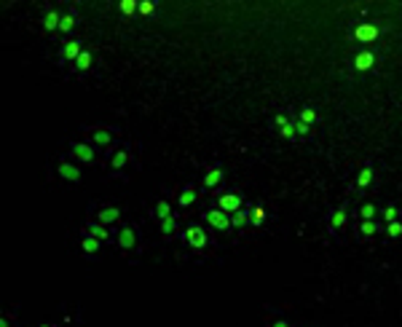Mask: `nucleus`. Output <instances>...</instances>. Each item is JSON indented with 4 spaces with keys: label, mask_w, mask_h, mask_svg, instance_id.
<instances>
[{
    "label": "nucleus",
    "mask_w": 402,
    "mask_h": 327,
    "mask_svg": "<svg viewBox=\"0 0 402 327\" xmlns=\"http://www.w3.org/2000/svg\"><path fill=\"white\" fill-rule=\"evenodd\" d=\"M185 239H188V244L193 247V250H204V247H207V233H204L201 225H190L185 231Z\"/></svg>",
    "instance_id": "obj_1"
},
{
    "label": "nucleus",
    "mask_w": 402,
    "mask_h": 327,
    "mask_svg": "<svg viewBox=\"0 0 402 327\" xmlns=\"http://www.w3.org/2000/svg\"><path fill=\"white\" fill-rule=\"evenodd\" d=\"M204 218H207V223L212 228H217V231L230 228V218H228V212H223V209H212V212H207Z\"/></svg>",
    "instance_id": "obj_2"
},
{
    "label": "nucleus",
    "mask_w": 402,
    "mask_h": 327,
    "mask_svg": "<svg viewBox=\"0 0 402 327\" xmlns=\"http://www.w3.org/2000/svg\"><path fill=\"white\" fill-rule=\"evenodd\" d=\"M217 204H220V209L223 212H239V207H241V199L236 193H226V196H220V199H217Z\"/></svg>",
    "instance_id": "obj_3"
},
{
    "label": "nucleus",
    "mask_w": 402,
    "mask_h": 327,
    "mask_svg": "<svg viewBox=\"0 0 402 327\" xmlns=\"http://www.w3.org/2000/svg\"><path fill=\"white\" fill-rule=\"evenodd\" d=\"M354 38L362 41V43L375 41V38H378V27H375V24H359V27L354 30Z\"/></svg>",
    "instance_id": "obj_4"
},
{
    "label": "nucleus",
    "mask_w": 402,
    "mask_h": 327,
    "mask_svg": "<svg viewBox=\"0 0 402 327\" xmlns=\"http://www.w3.org/2000/svg\"><path fill=\"white\" fill-rule=\"evenodd\" d=\"M375 64V54L373 51H359L357 56H354V67L359 70V73H365V70H370Z\"/></svg>",
    "instance_id": "obj_5"
},
{
    "label": "nucleus",
    "mask_w": 402,
    "mask_h": 327,
    "mask_svg": "<svg viewBox=\"0 0 402 327\" xmlns=\"http://www.w3.org/2000/svg\"><path fill=\"white\" fill-rule=\"evenodd\" d=\"M59 174H62L64 180H70V182H78V180H81V169L72 166V164H67V161L59 164Z\"/></svg>",
    "instance_id": "obj_6"
},
{
    "label": "nucleus",
    "mask_w": 402,
    "mask_h": 327,
    "mask_svg": "<svg viewBox=\"0 0 402 327\" xmlns=\"http://www.w3.org/2000/svg\"><path fill=\"white\" fill-rule=\"evenodd\" d=\"M72 153H75V159H81V161H94V150H91L89 145H83V142H75L72 145Z\"/></svg>",
    "instance_id": "obj_7"
},
{
    "label": "nucleus",
    "mask_w": 402,
    "mask_h": 327,
    "mask_svg": "<svg viewBox=\"0 0 402 327\" xmlns=\"http://www.w3.org/2000/svg\"><path fill=\"white\" fill-rule=\"evenodd\" d=\"M62 54H64V59H72V62H75L78 56L83 54V49H81V43H78V41H67V43H64V51H62Z\"/></svg>",
    "instance_id": "obj_8"
},
{
    "label": "nucleus",
    "mask_w": 402,
    "mask_h": 327,
    "mask_svg": "<svg viewBox=\"0 0 402 327\" xmlns=\"http://www.w3.org/2000/svg\"><path fill=\"white\" fill-rule=\"evenodd\" d=\"M134 231H131V228L126 225V228H121V233H118V244L123 247V250H131V247H134Z\"/></svg>",
    "instance_id": "obj_9"
},
{
    "label": "nucleus",
    "mask_w": 402,
    "mask_h": 327,
    "mask_svg": "<svg viewBox=\"0 0 402 327\" xmlns=\"http://www.w3.org/2000/svg\"><path fill=\"white\" fill-rule=\"evenodd\" d=\"M97 218H100V223H115V220L121 218V209L118 207H105Z\"/></svg>",
    "instance_id": "obj_10"
},
{
    "label": "nucleus",
    "mask_w": 402,
    "mask_h": 327,
    "mask_svg": "<svg viewBox=\"0 0 402 327\" xmlns=\"http://www.w3.org/2000/svg\"><path fill=\"white\" fill-rule=\"evenodd\" d=\"M59 24H62V16L57 14V11H49V14H46V19H43V27L46 30H59Z\"/></svg>",
    "instance_id": "obj_11"
},
{
    "label": "nucleus",
    "mask_w": 402,
    "mask_h": 327,
    "mask_svg": "<svg viewBox=\"0 0 402 327\" xmlns=\"http://www.w3.org/2000/svg\"><path fill=\"white\" fill-rule=\"evenodd\" d=\"M223 174H226V172H223V169H212V172H209L207 177H204V185H207V188H215L217 182L223 180Z\"/></svg>",
    "instance_id": "obj_12"
},
{
    "label": "nucleus",
    "mask_w": 402,
    "mask_h": 327,
    "mask_svg": "<svg viewBox=\"0 0 402 327\" xmlns=\"http://www.w3.org/2000/svg\"><path fill=\"white\" fill-rule=\"evenodd\" d=\"M370 182H373V169L365 166V169L359 172V177H357V185H359V188H367Z\"/></svg>",
    "instance_id": "obj_13"
},
{
    "label": "nucleus",
    "mask_w": 402,
    "mask_h": 327,
    "mask_svg": "<svg viewBox=\"0 0 402 327\" xmlns=\"http://www.w3.org/2000/svg\"><path fill=\"white\" fill-rule=\"evenodd\" d=\"M247 212H244V209H239V212H233V218H230V225H233V228H244L247 225Z\"/></svg>",
    "instance_id": "obj_14"
},
{
    "label": "nucleus",
    "mask_w": 402,
    "mask_h": 327,
    "mask_svg": "<svg viewBox=\"0 0 402 327\" xmlns=\"http://www.w3.org/2000/svg\"><path fill=\"white\" fill-rule=\"evenodd\" d=\"M83 252H89V255H94L97 250H100V239H94V236H89V239H83Z\"/></svg>",
    "instance_id": "obj_15"
},
{
    "label": "nucleus",
    "mask_w": 402,
    "mask_h": 327,
    "mask_svg": "<svg viewBox=\"0 0 402 327\" xmlns=\"http://www.w3.org/2000/svg\"><path fill=\"white\" fill-rule=\"evenodd\" d=\"M75 67L78 70H89L91 67V54H89V51H83V54L75 59Z\"/></svg>",
    "instance_id": "obj_16"
},
{
    "label": "nucleus",
    "mask_w": 402,
    "mask_h": 327,
    "mask_svg": "<svg viewBox=\"0 0 402 327\" xmlns=\"http://www.w3.org/2000/svg\"><path fill=\"white\" fill-rule=\"evenodd\" d=\"M126 159H129V156H126V150H118V153L113 156V161H110V164H113V169H121V166H126Z\"/></svg>",
    "instance_id": "obj_17"
},
{
    "label": "nucleus",
    "mask_w": 402,
    "mask_h": 327,
    "mask_svg": "<svg viewBox=\"0 0 402 327\" xmlns=\"http://www.w3.org/2000/svg\"><path fill=\"white\" fill-rule=\"evenodd\" d=\"M94 142H97V145H110V132L97 129V132H94Z\"/></svg>",
    "instance_id": "obj_18"
},
{
    "label": "nucleus",
    "mask_w": 402,
    "mask_h": 327,
    "mask_svg": "<svg viewBox=\"0 0 402 327\" xmlns=\"http://www.w3.org/2000/svg\"><path fill=\"white\" fill-rule=\"evenodd\" d=\"M89 233H91V236H94V239H108L110 236V233L108 231H105V225H89Z\"/></svg>",
    "instance_id": "obj_19"
},
{
    "label": "nucleus",
    "mask_w": 402,
    "mask_h": 327,
    "mask_svg": "<svg viewBox=\"0 0 402 327\" xmlns=\"http://www.w3.org/2000/svg\"><path fill=\"white\" fill-rule=\"evenodd\" d=\"M140 8V3H134V0H121V14H134V11Z\"/></svg>",
    "instance_id": "obj_20"
},
{
    "label": "nucleus",
    "mask_w": 402,
    "mask_h": 327,
    "mask_svg": "<svg viewBox=\"0 0 402 327\" xmlns=\"http://www.w3.org/2000/svg\"><path fill=\"white\" fill-rule=\"evenodd\" d=\"M196 201V191H182L180 193V207H190Z\"/></svg>",
    "instance_id": "obj_21"
},
{
    "label": "nucleus",
    "mask_w": 402,
    "mask_h": 327,
    "mask_svg": "<svg viewBox=\"0 0 402 327\" xmlns=\"http://www.w3.org/2000/svg\"><path fill=\"white\" fill-rule=\"evenodd\" d=\"M263 215H266V212H263V207H255L252 212H249V223H252V225H260V223H263Z\"/></svg>",
    "instance_id": "obj_22"
},
{
    "label": "nucleus",
    "mask_w": 402,
    "mask_h": 327,
    "mask_svg": "<svg viewBox=\"0 0 402 327\" xmlns=\"http://www.w3.org/2000/svg\"><path fill=\"white\" fill-rule=\"evenodd\" d=\"M156 215L161 220H167V218H172V215H169V204L167 201H158V207H156Z\"/></svg>",
    "instance_id": "obj_23"
},
{
    "label": "nucleus",
    "mask_w": 402,
    "mask_h": 327,
    "mask_svg": "<svg viewBox=\"0 0 402 327\" xmlns=\"http://www.w3.org/2000/svg\"><path fill=\"white\" fill-rule=\"evenodd\" d=\"M344 223H346V212H344V209H338V212L333 215V228L338 231V228L344 225Z\"/></svg>",
    "instance_id": "obj_24"
},
{
    "label": "nucleus",
    "mask_w": 402,
    "mask_h": 327,
    "mask_svg": "<svg viewBox=\"0 0 402 327\" xmlns=\"http://www.w3.org/2000/svg\"><path fill=\"white\" fill-rule=\"evenodd\" d=\"M174 231V218H167V220H161V233L164 236H169V233Z\"/></svg>",
    "instance_id": "obj_25"
},
{
    "label": "nucleus",
    "mask_w": 402,
    "mask_h": 327,
    "mask_svg": "<svg viewBox=\"0 0 402 327\" xmlns=\"http://www.w3.org/2000/svg\"><path fill=\"white\" fill-rule=\"evenodd\" d=\"M300 121H303V123H308V126H311V123L316 121V113H314L311 108H306V110H303V113H300Z\"/></svg>",
    "instance_id": "obj_26"
},
{
    "label": "nucleus",
    "mask_w": 402,
    "mask_h": 327,
    "mask_svg": "<svg viewBox=\"0 0 402 327\" xmlns=\"http://www.w3.org/2000/svg\"><path fill=\"white\" fill-rule=\"evenodd\" d=\"M386 233H389V236H394V239H397V236H402V225L397 223V220H394V223H389Z\"/></svg>",
    "instance_id": "obj_27"
},
{
    "label": "nucleus",
    "mask_w": 402,
    "mask_h": 327,
    "mask_svg": "<svg viewBox=\"0 0 402 327\" xmlns=\"http://www.w3.org/2000/svg\"><path fill=\"white\" fill-rule=\"evenodd\" d=\"M72 24H75V19H72V16H62V24H59V30H62V32H70Z\"/></svg>",
    "instance_id": "obj_28"
},
{
    "label": "nucleus",
    "mask_w": 402,
    "mask_h": 327,
    "mask_svg": "<svg viewBox=\"0 0 402 327\" xmlns=\"http://www.w3.org/2000/svg\"><path fill=\"white\" fill-rule=\"evenodd\" d=\"M362 233H365V236H373V233H375V223H373V220H365V223H362Z\"/></svg>",
    "instance_id": "obj_29"
},
{
    "label": "nucleus",
    "mask_w": 402,
    "mask_h": 327,
    "mask_svg": "<svg viewBox=\"0 0 402 327\" xmlns=\"http://www.w3.org/2000/svg\"><path fill=\"white\" fill-rule=\"evenodd\" d=\"M362 218H365V220H373V218H375V207H373V204H365V207H362Z\"/></svg>",
    "instance_id": "obj_30"
},
{
    "label": "nucleus",
    "mask_w": 402,
    "mask_h": 327,
    "mask_svg": "<svg viewBox=\"0 0 402 327\" xmlns=\"http://www.w3.org/2000/svg\"><path fill=\"white\" fill-rule=\"evenodd\" d=\"M140 14H142V16L153 14V3H150V0H142V3H140Z\"/></svg>",
    "instance_id": "obj_31"
},
{
    "label": "nucleus",
    "mask_w": 402,
    "mask_h": 327,
    "mask_svg": "<svg viewBox=\"0 0 402 327\" xmlns=\"http://www.w3.org/2000/svg\"><path fill=\"white\" fill-rule=\"evenodd\" d=\"M295 134H298V132H295V123H287V126L282 129V137H287V140H292Z\"/></svg>",
    "instance_id": "obj_32"
},
{
    "label": "nucleus",
    "mask_w": 402,
    "mask_h": 327,
    "mask_svg": "<svg viewBox=\"0 0 402 327\" xmlns=\"http://www.w3.org/2000/svg\"><path fill=\"white\" fill-rule=\"evenodd\" d=\"M384 218L389 220V223H394V220H397V209H394V207H386V209H384Z\"/></svg>",
    "instance_id": "obj_33"
},
{
    "label": "nucleus",
    "mask_w": 402,
    "mask_h": 327,
    "mask_svg": "<svg viewBox=\"0 0 402 327\" xmlns=\"http://www.w3.org/2000/svg\"><path fill=\"white\" fill-rule=\"evenodd\" d=\"M295 132H298V134H308V123L298 121V123H295Z\"/></svg>",
    "instance_id": "obj_34"
},
{
    "label": "nucleus",
    "mask_w": 402,
    "mask_h": 327,
    "mask_svg": "<svg viewBox=\"0 0 402 327\" xmlns=\"http://www.w3.org/2000/svg\"><path fill=\"white\" fill-rule=\"evenodd\" d=\"M274 121H276V126H282V129H285V126H287V123H289V121H287V115H276V118H274Z\"/></svg>",
    "instance_id": "obj_35"
},
{
    "label": "nucleus",
    "mask_w": 402,
    "mask_h": 327,
    "mask_svg": "<svg viewBox=\"0 0 402 327\" xmlns=\"http://www.w3.org/2000/svg\"><path fill=\"white\" fill-rule=\"evenodd\" d=\"M271 327H289V325H287V322H285V319H279V322H274V325H271Z\"/></svg>",
    "instance_id": "obj_36"
},
{
    "label": "nucleus",
    "mask_w": 402,
    "mask_h": 327,
    "mask_svg": "<svg viewBox=\"0 0 402 327\" xmlns=\"http://www.w3.org/2000/svg\"><path fill=\"white\" fill-rule=\"evenodd\" d=\"M0 327H8V319H0Z\"/></svg>",
    "instance_id": "obj_37"
},
{
    "label": "nucleus",
    "mask_w": 402,
    "mask_h": 327,
    "mask_svg": "<svg viewBox=\"0 0 402 327\" xmlns=\"http://www.w3.org/2000/svg\"><path fill=\"white\" fill-rule=\"evenodd\" d=\"M41 327H49V325H41Z\"/></svg>",
    "instance_id": "obj_38"
}]
</instances>
